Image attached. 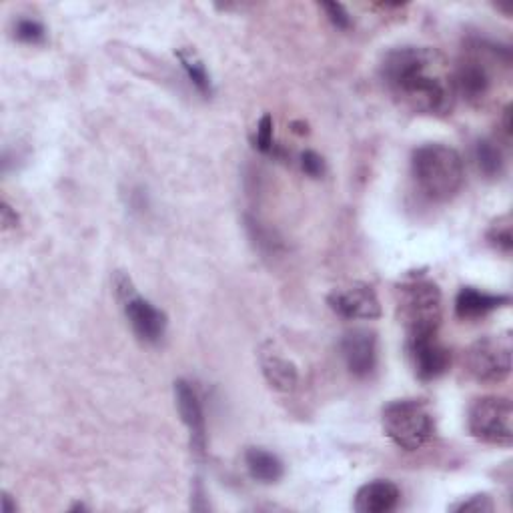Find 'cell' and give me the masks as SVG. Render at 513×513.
Returning <instances> with one entry per match:
<instances>
[{
    "instance_id": "cell-1",
    "label": "cell",
    "mask_w": 513,
    "mask_h": 513,
    "mask_svg": "<svg viewBox=\"0 0 513 513\" xmlns=\"http://www.w3.org/2000/svg\"><path fill=\"white\" fill-rule=\"evenodd\" d=\"M381 77L391 97L415 115L445 117L455 107L453 69L437 49H395L383 59Z\"/></svg>"
},
{
    "instance_id": "cell-2",
    "label": "cell",
    "mask_w": 513,
    "mask_h": 513,
    "mask_svg": "<svg viewBox=\"0 0 513 513\" xmlns=\"http://www.w3.org/2000/svg\"><path fill=\"white\" fill-rule=\"evenodd\" d=\"M511 69V51L489 41H469L453 69L455 93L473 107L491 99L499 77Z\"/></svg>"
},
{
    "instance_id": "cell-3",
    "label": "cell",
    "mask_w": 513,
    "mask_h": 513,
    "mask_svg": "<svg viewBox=\"0 0 513 513\" xmlns=\"http://www.w3.org/2000/svg\"><path fill=\"white\" fill-rule=\"evenodd\" d=\"M411 175L425 199L431 203H447L463 187V159L453 147L429 143L413 151Z\"/></svg>"
},
{
    "instance_id": "cell-4",
    "label": "cell",
    "mask_w": 513,
    "mask_h": 513,
    "mask_svg": "<svg viewBox=\"0 0 513 513\" xmlns=\"http://www.w3.org/2000/svg\"><path fill=\"white\" fill-rule=\"evenodd\" d=\"M397 317L407 337L435 335L443 317V295L429 279H411L397 287Z\"/></svg>"
},
{
    "instance_id": "cell-5",
    "label": "cell",
    "mask_w": 513,
    "mask_h": 513,
    "mask_svg": "<svg viewBox=\"0 0 513 513\" xmlns=\"http://www.w3.org/2000/svg\"><path fill=\"white\" fill-rule=\"evenodd\" d=\"M385 435L405 451L427 445L435 433V419L421 399H397L385 405L381 415Z\"/></svg>"
},
{
    "instance_id": "cell-6",
    "label": "cell",
    "mask_w": 513,
    "mask_h": 513,
    "mask_svg": "<svg viewBox=\"0 0 513 513\" xmlns=\"http://www.w3.org/2000/svg\"><path fill=\"white\" fill-rule=\"evenodd\" d=\"M513 407L507 397L487 395L473 401L469 407V433L489 445L509 447L513 443Z\"/></svg>"
},
{
    "instance_id": "cell-7",
    "label": "cell",
    "mask_w": 513,
    "mask_h": 513,
    "mask_svg": "<svg viewBox=\"0 0 513 513\" xmlns=\"http://www.w3.org/2000/svg\"><path fill=\"white\" fill-rule=\"evenodd\" d=\"M465 369L477 383H503L511 373V337L487 335L473 341L465 351Z\"/></svg>"
},
{
    "instance_id": "cell-8",
    "label": "cell",
    "mask_w": 513,
    "mask_h": 513,
    "mask_svg": "<svg viewBox=\"0 0 513 513\" xmlns=\"http://www.w3.org/2000/svg\"><path fill=\"white\" fill-rule=\"evenodd\" d=\"M115 291L135 335L145 343H159L167 331V315L141 297L131 279L123 273H117L115 277Z\"/></svg>"
},
{
    "instance_id": "cell-9",
    "label": "cell",
    "mask_w": 513,
    "mask_h": 513,
    "mask_svg": "<svg viewBox=\"0 0 513 513\" xmlns=\"http://www.w3.org/2000/svg\"><path fill=\"white\" fill-rule=\"evenodd\" d=\"M327 303L343 319L371 321L381 317V303L375 289L361 281L333 289L327 297Z\"/></svg>"
},
{
    "instance_id": "cell-10",
    "label": "cell",
    "mask_w": 513,
    "mask_h": 513,
    "mask_svg": "<svg viewBox=\"0 0 513 513\" xmlns=\"http://www.w3.org/2000/svg\"><path fill=\"white\" fill-rule=\"evenodd\" d=\"M409 359L413 363L415 375L421 381H433L447 373L451 365V353L449 349L437 339L435 335H419L409 337L407 341Z\"/></svg>"
},
{
    "instance_id": "cell-11",
    "label": "cell",
    "mask_w": 513,
    "mask_h": 513,
    "mask_svg": "<svg viewBox=\"0 0 513 513\" xmlns=\"http://www.w3.org/2000/svg\"><path fill=\"white\" fill-rule=\"evenodd\" d=\"M341 355L353 377H369L377 367V335L369 329L345 333L341 339Z\"/></svg>"
},
{
    "instance_id": "cell-12",
    "label": "cell",
    "mask_w": 513,
    "mask_h": 513,
    "mask_svg": "<svg viewBox=\"0 0 513 513\" xmlns=\"http://www.w3.org/2000/svg\"><path fill=\"white\" fill-rule=\"evenodd\" d=\"M175 399H177L181 419L189 429L191 447L197 455H203L207 447V425H205L203 405L195 387L185 379L175 381Z\"/></svg>"
},
{
    "instance_id": "cell-13",
    "label": "cell",
    "mask_w": 513,
    "mask_h": 513,
    "mask_svg": "<svg viewBox=\"0 0 513 513\" xmlns=\"http://www.w3.org/2000/svg\"><path fill=\"white\" fill-rule=\"evenodd\" d=\"M259 365L267 383L281 393H289L299 383V373L293 361L283 357L273 343H265L259 351Z\"/></svg>"
},
{
    "instance_id": "cell-14",
    "label": "cell",
    "mask_w": 513,
    "mask_h": 513,
    "mask_svg": "<svg viewBox=\"0 0 513 513\" xmlns=\"http://www.w3.org/2000/svg\"><path fill=\"white\" fill-rule=\"evenodd\" d=\"M401 499L399 487L389 479H375L359 487L355 495V511L359 513H387L397 507Z\"/></svg>"
},
{
    "instance_id": "cell-15",
    "label": "cell",
    "mask_w": 513,
    "mask_h": 513,
    "mask_svg": "<svg viewBox=\"0 0 513 513\" xmlns=\"http://www.w3.org/2000/svg\"><path fill=\"white\" fill-rule=\"evenodd\" d=\"M509 301V295H493L475 287H463L455 297V313L459 319H479L509 305Z\"/></svg>"
},
{
    "instance_id": "cell-16",
    "label": "cell",
    "mask_w": 513,
    "mask_h": 513,
    "mask_svg": "<svg viewBox=\"0 0 513 513\" xmlns=\"http://www.w3.org/2000/svg\"><path fill=\"white\" fill-rule=\"evenodd\" d=\"M245 463L251 477L261 483H275L283 477L281 459L275 453L265 451L261 447H249L245 453Z\"/></svg>"
},
{
    "instance_id": "cell-17",
    "label": "cell",
    "mask_w": 513,
    "mask_h": 513,
    "mask_svg": "<svg viewBox=\"0 0 513 513\" xmlns=\"http://www.w3.org/2000/svg\"><path fill=\"white\" fill-rule=\"evenodd\" d=\"M475 163L483 177L487 179H499L503 173V155L501 149L487 139H481L475 143Z\"/></svg>"
},
{
    "instance_id": "cell-18",
    "label": "cell",
    "mask_w": 513,
    "mask_h": 513,
    "mask_svg": "<svg viewBox=\"0 0 513 513\" xmlns=\"http://www.w3.org/2000/svg\"><path fill=\"white\" fill-rule=\"evenodd\" d=\"M177 59L181 61V67L185 69L189 81L197 87V91L205 97H211L213 95V83H211V77H209L205 65L201 63V59L191 49H181L177 53Z\"/></svg>"
},
{
    "instance_id": "cell-19",
    "label": "cell",
    "mask_w": 513,
    "mask_h": 513,
    "mask_svg": "<svg viewBox=\"0 0 513 513\" xmlns=\"http://www.w3.org/2000/svg\"><path fill=\"white\" fill-rule=\"evenodd\" d=\"M487 241L501 253L509 255L513 249V233H511V217L503 215L495 219L487 231Z\"/></svg>"
},
{
    "instance_id": "cell-20",
    "label": "cell",
    "mask_w": 513,
    "mask_h": 513,
    "mask_svg": "<svg viewBox=\"0 0 513 513\" xmlns=\"http://www.w3.org/2000/svg\"><path fill=\"white\" fill-rule=\"evenodd\" d=\"M255 147L257 151H261L263 155L269 157H283V149L279 145H275L273 139V119L271 115H263L261 121L257 123V131H255Z\"/></svg>"
},
{
    "instance_id": "cell-21",
    "label": "cell",
    "mask_w": 513,
    "mask_h": 513,
    "mask_svg": "<svg viewBox=\"0 0 513 513\" xmlns=\"http://www.w3.org/2000/svg\"><path fill=\"white\" fill-rule=\"evenodd\" d=\"M15 37L25 45H41L45 43V27L33 19H21L15 27Z\"/></svg>"
},
{
    "instance_id": "cell-22",
    "label": "cell",
    "mask_w": 513,
    "mask_h": 513,
    "mask_svg": "<svg viewBox=\"0 0 513 513\" xmlns=\"http://www.w3.org/2000/svg\"><path fill=\"white\" fill-rule=\"evenodd\" d=\"M493 509H495V505H493L491 497L485 495V493L471 495V497L451 505V511H461V513H469V511H473V513H489Z\"/></svg>"
},
{
    "instance_id": "cell-23",
    "label": "cell",
    "mask_w": 513,
    "mask_h": 513,
    "mask_svg": "<svg viewBox=\"0 0 513 513\" xmlns=\"http://www.w3.org/2000/svg\"><path fill=\"white\" fill-rule=\"evenodd\" d=\"M321 9L325 11L327 19L331 21V25L339 31H349L351 29V17L347 13V9L339 3H323Z\"/></svg>"
},
{
    "instance_id": "cell-24",
    "label": "cell",
    "mask_w": 513,
    "mask_h": 513,
    "mask_svg": "<svg viewBox=\"0 0 513 513\" xmlns=\"http://www.w3.org/2000/svg\"><path fill=\"white\" fill-rule=\"evenodd\" d=\"M301 169H303L305 175H309L313 179H319L325 173V161H323V157L319 153L309 149V151H305L301 155Z\"/></svg>"
},
{
    "instance_id": "cell-25",
    "label": "cell",
    "mask_w": 513,
    "mask_h": 513,
    "mask_svg": "<svg viewBox=\"0 0 513 513\" xmlns=\"http://www.w3.org/2000/svg\"><path fill=\"white\" fill-rule=\"evenodd\" d=\"M17 223H19V215L5 203L3 205V225H5V229L17 227Z\"/></svg>"
},
{
    "instance_id": "cell-26",
    "label": "cell",
    "mask_w": 513,
    "mask_h": 513,
    "mask_svg": "<svg viewBox=\"0 0 513 513\" xmlns=\"http://www.w3.org/2000/svg\"><path fill=\"white\" fill-rule=\"evenodd\" d=\"M503 131L507 133V137L511 135V107H505L503 111Z\"/></svg>"
},
{
    "instance_id": "cell-27",
    "label": "cell",
    "mask_w": 513,
    "mask_h": 513,
    "mask_svg": "<svg viewBox=\"0 0 513 513\" xmlns=\"http://www.w3.org/2000/svg\"><path fill=\"white\" fill-rule=\"evenodd\" d=\"M3 511L5 513H15L17 511V505H13V499H11L9 493H5V497H3Z\"/></svg>"
},
{
    "instance_id": "cell-28",
    "label": "cell",
    "mask_w": 513,
    "mask_h": 513,
    "mask_svg": "<svg viewBox=\"0 0 513 513\" xmlns=\"http://www.w3.org/2000/svg\"><path fill=\"white\" fill-rule=\"evenodd\" d=\"M293 127H295V133H299V135L307 133V125L305 123H293Z\"/></svg>"
}]
</instances>
